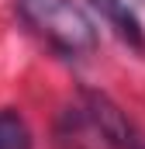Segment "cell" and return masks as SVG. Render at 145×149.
Here are the masks:
<instances>
[{
    "mask_svg": "<svg viewBox=\"0 0 145 149\" xmlns=\"http://www.w3.org/2000/svg\"><path fill=\"white\" fill-rule=\"evenodd\" d=\"M17 17L48 49L66 59H83L97 49V28L86 10L72 0H14Z\"/></svg>",
    "mask_w": 145,
    "mask_h": 149,
    "instance_id": "cell-1",
    "label": "cell"
},
{
    "mask_svg": "<svg viewBox=\"0 0 145 149\" xmlns=\"http://www.w3.org/2000/svg\"><path fill=\"white\" fill-rule=\"evenodd\" d=\"M90 3L100 10V17L131 49H145V24H142V17H138V3L142 0H90Z\"/></svg>",
    "mask_w": 145,
    "mask_h": 149,
    "instance_id": "cell-2",
    "label": "cell"
},
{
    "mask_svg": "<svg viewBox=\"0 0 145 149\" xmlns=\"http://www.w3.org/2000/svg\"><path fill=\"white\" fill-rule=\"evenodd\" d=\"M135 149H145V139H142V142H138V146H135Z\"/></svg>",
    "mask_w": 145,
    "mask_h": 149,
    "instance_id": "cell-4",
    "label": "cell"
},
{
    "mask_svg": "<svg viewBox=\"0 0 145 149\" xmlns=\"http://www.w3.org/2000/svg\"><path fill=\"white\" fill-rule=\"evenodd\" d=\"M0 149H31V132L24 118L10 108L0 111Z\"/></svg>",
    "mask_w": 145,
    "mask_h": 149,
    "instance_id": "cell-3",
    "label": "cell"
}]
</instances>
